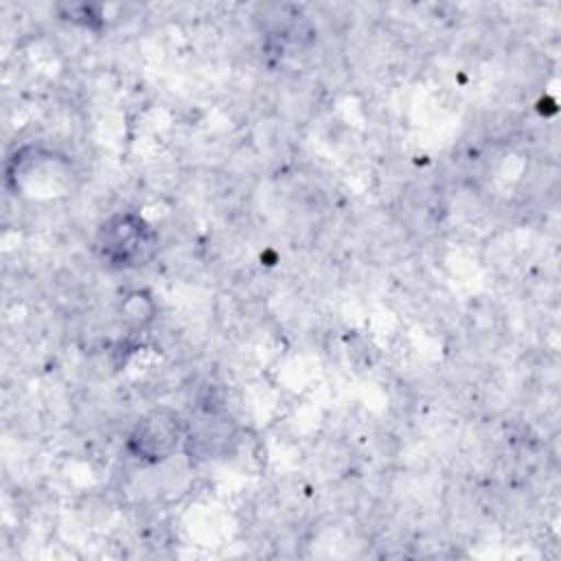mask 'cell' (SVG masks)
<instances>
[{
  "label": "cell",
  "instance_id": "6da1fadb",
  "mask_svg": "<svg viewBox=\"0 0 561 561\" xmlns=\"http://www.w3.org/2000/svg\"><path fill=\"white\" fill-rule=\"evenodd\" d=\"M75 169L55 151L26 147L15 151L7 167V184L15 195L26 199H55L72 188Z\"/></svg>",
  "mask_w": 561,
  "mask_h": 561
},
{
  "label": "cell",
  "instance_id": "7a4b0ae2",
  "mask_svg": "<svg viewBox=\"0 0 561 561\" xmlns=\"http://www.w3.org/2000/svg\"><path fill=\"white\" fill-rule=\"evenodd\" d=\"M153 228L136 213H114L96 230L94 248L110 270H136L156 252Z\"/></svg>",
  "mask_w": 561,
  "mask_h": 561
},
{
  "label": "cell",
  "instance_id": "3957f363",
  "mask_svg": "<svg viewBox=\"0 0 561 561\" xmlns=\"http://www.w3.org/2000/svg\"><path fill=\"white\" fill-rule=\"evenodd\" d=\"M186 421L173 408L160 405L145 412L131 427L127 449L142 462H162L186 443Z\"/></svg>",
  "mask_w": 561,
  "mask_h": 561
},
{
  "label": "cell",
  "instance_id": "277c9868",
  "mask_svg": "<svg viewBox=\"0 0 561 561\" xmlns=\"http://www.w3.org/2000/svg\"><path fill=\"white\" fill-rule=\"evenodd\" d=\"M153 300L145 291H131L121 302V320L131 329H142L153 320Z\"/></svg>",
  "mask_w": 561,
  "mask_h": 561
}]
</instances>
